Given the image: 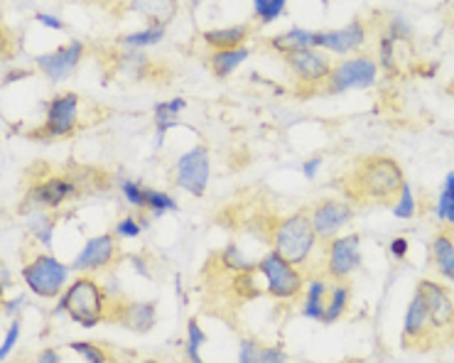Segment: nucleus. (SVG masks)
<instances>
[{
  "mask_svg": "<svg viewBox=\"0 0 454 363\" xmlns=\"http://www.w3.org/2000/svg\"><path fill=\"white\" fill-rule=\"evenodd\" d=\"M405 185V175L393 157L374 155L366 157L346 177V197L359 204H386L396 201L400 187Z\"/></svg>",
  "mask_w": 454,
  "mask_h": 363,
  "instance_id": "1",
  "label": "nucleus"
},
{
  "mask_svg": "<svg viewBox=\"0 0 454 363\" xmlns=\"http://www.w3.org/2000/svg\"><path fill=\"white\" fill-rule=\"evenodd\" d=\"M109 302H111L109 292L94 277L81 276L72 280L67 290L57 298L55 314L64 312L74 324L84 327V329H94L106 317Z\"/></svg>",
  "mask_w": 454,
  "mask_h": 363,
  "instance_id": "2",
  "label": "nucleus"
},
{
  "mask_svg": "<svg viewBox=\"0 0 454 363\" xmlns=\"http://www.w3.org/2000/svg\"><path fill=\"white\" fill-rule=\"evenodd\" d=\"M317 241L320 238L312 229L310 214H305V211H298L288 219H283L273 231V251H277L288 263L298 265V268L307 265L317 248Z\"/></svg>",
  "mask_w": 454,
  "mask_h": 363,
  "instance_id": "3",
  "label": "nucleus"
},
{
  "mask_svg": "<svg viewBox=\"0 0 454 363\" xmlns=\"http://www.w3.org/2000/svg\"><path fill=\"white\" fill-rule=\"evenodd\" d=\"M255 273L266 280V295L273 299H298L305 290V273L298 265L288 263L277 251H268L261 261Z\"/></svg>",
  "mask_w": 454,
  "mask_h": 363,
  "instance_id": "4",
  "label": "nucleus"
},
{
  "mask_svg": "<svg viewBox=\"0 0 454 363\" xmlns=\"http://www.w3.org/2000/svg\"><path fill=\"white\" fill-rule=\"evenodd\" d=\"M69 270L52 253H37L23 265V283L37 298L57 299L69 287Z\"/></svg>",
  "mask_w": 454,
  "mask_h": 363,
  "instance_id": "5",
  "label": "nucleus"
},
{
  "mask_svg": "<svg viewBox=\"0 0 454 363\" xmlns=\"http://www.w3.org/2000/svg\"><path fill=\"white\" fill-rule=\"evenodd\" d=\"M378 72H381V66H378L374 57H346L339 64H334L332 74H329L327 84H324V91L337 96V94H346V91H354V88L374 87Z\"/></svg>",
  "mask_w": 454,
  "mask_h": 363,
  "instance_id": "6",
  "label": "nucleus"
},
{
  "mask_svg": "<svg viewBox=\"0 0 454 363\" xmlns=\"http://www.w3.org/2000/svg\"><path fill=\"white\" fill-rule=\"evenodd\" d=\"M211 163L209 150L204 145H194L187 153H182L172 167V179L179 189H185L189 197H204L209 187Z\"/></svg>",
  "mask_w": 454,
  "mask_h": 363,
  "instance_id": "7",
  "label": "nucleus"
},
{
  "mask_svg": "<svg viewBox=\"0 0 454 363\" xmlns=\"http://www.w3.org/2000/svg\"><path fill=\"white\" fill-rule=\"evenodd\" d=\"M77 179L64 175H49L40 182H34L33 187L27 189V197H25V214L30 211H55L62 209L69 199L79 194Z\"/></svg>",
  "mask_w": 454,
  "mask_h": 363,
  "instance_id": "8",
  "label": "nucleus"
},
{
  "mask_svg": "<svg viewBox=\"0 0 454 363\" xmlns=\"http://www.w3.org/2000/svg\"><path fill=\"white\" fill-rule=\"evenodd\" d=\"M361 268V236L346 233L327 243L324 251V276L334 283H344Z\"/></svg>",
  "mask_w": 454,
  "mask_h": 363,
  "instance_id": "9",
  "label": "nucleus"
},
{
  "mask_svg": "<svg viewBox=\"0 0 454 363\" xmlns=\"http://www.w3.org/2000/svg\"><path fill=\"white\" fill-rule=\"evenodd\" d=\"M79 96L74 91H62L47 101L42 138H67L79 125Z\"/></svg>",
  "mask_w": 454,
  "mask_h": 363,
  "instance_id": "10",
  "label": "nucleus"
},
{
  "mask_svg": "<svg viewBox=\"0 0 454 363\" xmlns=\"http://www.w3.org/2000/svg\"><path fill=\"white\" fill-rule=\"evenodd\" d=\"M415 292L420 295L430 312L435 334H454V298L452 292L437 280H420Z\"/></svg>",
  "mask_w": 454,
  "mask_h": 363,
  "instance_id": "11",
  "label": "nucleus"
},
{
  "mask_svg": "<svg viewBox=\"0 0 454 363\" xmlns=\"http://www.w3.org/2000/svg\"><path fill=\"white\" fill-rule=\"evenodd\" d=\"M352 219H354V207L349 201H342V199H322L320 204L310 211L312 229L317 233V238L324 243L342 236Z\"/></svg>",
  "mask_w": 454,
  "mask_h": 363,
  "instance_id": "12",
  "label": "nucleus"
},
{
  "mask_svg": "<svg viewBox=\"0 0 454 363\" xmlns=\"http://www.w3.org/2000/svg\"><path fill=\"white\" fill-rule=\"evenodd\" d=\"M285 64L292 72V77L298 79L299 84H307V87H320L327 84V79L332 74V59L324 49L317 47H307V49H298V52H290L283 57Z\"/></svg>",
  "mask_w": 454,
  "mask_h": 363,
  "instance_id": "13",
  "label": "nucleus"
},
{
  "mask_svg": "<svg viewBox=\"0 0 454 363\" xmlns=\"http://www.w3.org/2000/svg\"><path fill=\"white\" fill-rule=\"evenodd\" d=\"M364 44L366 22L359 20V18L339 27V30H320V33H314V47L337 57L354 55Z\"/></svg>",
  "mask_w": 454,
  "mask_h": 363,
  "instance_id": "14",
  "label": "nucleus"
},
{
  "mask_svg": "<svg viewBox=\"0 0 454 363\" xmlns=\"http://www.w3.org/2000/svg\"><path fill=\"white\" fill-rule=\"evenodd\" d=\"M116 253H118V246H116V236L113 233L94 236V238L84 243V248L77 253L74 263H72V270H77L81 276L106 270L116 261Z\"/></svg>",
  "mask_w": 454,
  "mask_h": 363,
  "instance_id": "15",
  "label": "nucleus"
},
{
  "mask_svg": "<svg viewBox=\"0 0 454 363\" xmlns=\"http://www.w3.org/2000/svg\"><path fill=\"white\" fill-rule=\"evenodd\" d=\"M84 52H87V44L74 40V42L64 44V47H57L55 52L34 57V64L52 84H59L77 69L79 62L84 59Z\"/></svg>",
  "mask_w": 454,
  "mask_h": 363,
  "instance_id": "16",
  "label": "nucleus"
},
{
  "mask_svg": "<svg viewBox=\"0 0 454 363\" xmlns=\"http://www.w3.org/2000/svg\"><path fill=\"white\" fill-rule=\"evenodd\" d=\"M403 346L405 349H425V344L432 346V339L437 337L435 329H432L430 312L425 307L422 298L415 292L412 299L408 302V309H405V317H403Z\"/></svg>",
  "mask_w": 454,
  "mask_h": 363,
  "instance_id": "17",
  "label": "nucleus"
},
{
  "mask_svg": "<svg viewBox=\"0 0 454 363\" xmlns=\"http://www.w3.org/2000/svg\"><path fill=\"white\" fill-rule=\"evenodd\" d=\"M116 302V320L121 321L123 327H128L135 334H145L157 324V307L155 302H145V299H133V302H121V299H113Z\"/></svg>",
  "mask_w": 454,
  "mask_h": 363,
  "instance_id": "18",
  "label": "nucleus"
},
{
  "mask_svg": "<svg viewBox=\"0 0 454 363\" xmlns=\"http://www.w3.org/2000/svg\"><path fill=\"white\" fill-rule=\"evenodd\" d=\"M430 263L443 280L454 283V236L452 231H440L432 236Z\"/></svg>",
  "mask_w": 454,
  "mask_h": 363,
  "instance_id": "19",
  "label": "nucleus"
},
{
  "mask_svg": "<svg viewBox=\"0 0 454 363\" xmlns=\"http://www.w3.org/2000/svg\"><path fill=\"white\" fill-rule=\"evenodd\" d=\"M128 11L153 25H170L179 11L178 0H128Z\"/></svg>",
  "mask_w": 454,
  "mask_h": 363,
  "instance_id": "20",
  "label": "nucleus"
},
{
  "mask_svg": "<svg viewBox=\"0 0 454 363\" xmlns=\"http://www.w3.org/2000/svg\"><path fill=\"white\" fill-rule=\"evenodd\" d=\"M327 295H329V283L324 277H312L305 285V298H302V317L312 321H324V309H327Z\"/></svg>",
  "mask_w": 454,
  "mask_h": 363,
  "instance_id": "21",
  "label": "nucleus"
},
{
  "mask_svg": "<svg viewBox=\"0 0 454 363\" xmlns=\"http://www.w3.org/2000/svg\"><path fill=\"white\" fill-rule=\"evenodd\" d=\"M251 34L248 25H226V27H214L201 34V40L207 47H211V52L216 49H236V47H244L246 40Z\"/></svg>",
  "mask_w": 454,
  "mask_h": 363,
  "instance_id": "22",
  "label": "nucleus"
},
{
  "mask_svg": "<svg viewBox=\"0 0 454 363\" xmlns=\"http://www.w3.org/2000/svg\"><path fill=\"white\" fill-rule=\"evenodd\" d=\"M185 109H187V101L185 99L163 101V103H157L155 109H153V118H155V147H163L167 131L178 125L179 113Z\"/></svg>",
  "mask_w": 454,
  "mask_h": 363,
  "instance_id": "23",
  "label": "nucleus"
},
{
  "mask_svg": "<svg viewBox=\"0 0 454 363\" xmlns=\"http://www.w3.org/2000/svg\"><path fill=\"white\" fill-rule=\"evenodd\" d=\"M268 47L277 52V55H290V52H298V49H307L314 47V33L305 30V27H290L285 33L276 34L268 40Z\"/></svg>",
  "mask_w": 454,
  "mask_h": 363,
  "instance_id": "24",
  "label": "nucleus"
},
{
  "mask_svg": "<svg viewBox=\"0 0 454 363\" xmlns=\"http://www.w3.org/2000/svg\"><path fill=\"white\" fill-rule=\"evenodd\" d=\"M248 57H251V49L246 44L244 47H236V49H216L209 57V69L214 72V77L226 79L231 77L233 72L244 64Z\"/></svg>",
  "mask_w": 454,
  "mask_h": 363,
  "instance_id": "25",
  "label": "nucleus"
},
{
  "mask_svg": "<svg viewBox=\"0 0 454 363\" xmlns=\"http://www.w3.org/2000/svg\"><path fill=\"white\" fill-rule=\"evenodd\" d=\"M167 33V25H153V22H148V27L143 30H133V33L123 34L118 44H121L123 49H135V52H140L145 47H155V44L163 42V37Z\"/></svg>",
  "mask_w": 454,
  "mask_h": 363,
  "instance_id": "26",
  "label": "nucleus"
},
{
  "mask_svg": "<svg viewBox=\"0 0 454 363\" xmlns=\"http://www.w3.org/2000/svg\"><path fill=\"white\" fill-rule=\"evenodd\" d=\"M435 219L440 221L447 231H454V170L444 177L440 197L435 204Z\"/></svg>",
  "mask_w": 454,
  "mask_h": 363,
  "instance_id": "27",
  "label": "nucleus"
},
{
  "mask_svg": "<svg viewBox=\"0 0 454 363\" xmlns=\"http://www.w3.org/2000/svg\"><path fill=\"white\" fill-rule=\"evenodd\" d=\"M352 302V287L346 283H334L329 285V295H327V309H324V324H334L342 320L344 312L349 309Z\"/></svg>",
  "mask_w": 454,
  "mask_h": 363,
  "instance_id": "28",
  "label": "nucleus"
},
{
  "mask_svg": "<svg viewBox=\"0 0 454 363\" xmlns=\"http://www.w3.org/2000/svg\"><path fill=\"white\" fill-rule=\"evenodd\" d=\"M27 231L40 246L49 248L52 246V233H55V219L47 211H30L27 214Z\"/></svg>",
  "mask_w": 454,
  "mask_h": 363,
  "instance_id": "29",
  "label": "nucleus"
},
{
  "mask_svg": "<svg viewBox=\"0 0 454 363\" xmlns=\"http://www.w3.org/2000/svg\"><path fill=\"white\" fill-rule=\"evenodd\" d=\"M219 261H222L226 270H231L233 276L236 273H255V268H258V261L246 258L244 251L238 248V243H229L222 251V255H219Z\"/></svg>",
  "mask_w": 454,
  "mask_h": 363,
  "instance_id": "30",
  "label": "nucleus"
},
{
  "mask_svg": "<svg viewBox=\"0 0 454 363\" xmlns=\"http://www.w3.org/2000/svg\"><path fill=\"white\" fill-rule=\"evenodd\" d=\"M207 342V334L200 327L197 320L187 321V344H185V356H187V363H204L201 361V346Z\"/></svg>",
  "mask_w": 454,
  "mask_h": 363,
  "instance_id": "31",
  "label": "nucleus"
},
{
  "mask_svg": "<svg viewBox=\"0 0 454 363\" xmlns=\"http://www.w3.org/2000/svg\"><path fill=\"white\" fill-rule=\"evenodd\" d=\"M288 0H253V15L261 25H273L283 18Z\"/></svg>",
  "mask_w": 454,
  "mask_h": 363,
  "instance_id": "32",
  "label": "nucleus"
},
{
  "mask_svg": "<svg viewBox=\"0 0 454 363\" xmlns=\"http://www.w3.org/2000/svg\"><path fill=\"white\" fill-rule=\"evenodd\" d=\"M415 211H418V199L412 194L410 182H405V185L400 187L398 197H396V204H393V216H396V219L408 221L415 216Z\"/></svg>",
  "mask_w": 454,
  "mask_h": 363,
  "instance_id": "33",
  "label": "nucleus"
},
{
  "mask_svg": "<svg viewBox=\"0 0 454 363\" xmlns=\"http://www.w3.org/2000/svg\"><path fill=\"white\" fill-rule=\"evenodd\" d=\"M145 209L150 211L153 216H163V214H170V211H178L179 204L175 201V197H170L167 192H160V189H148V204Z\"/></svg>",
  "mask_w": 454,
  "mask_h": 363,
  "instance_id": "34",
  "label": "nucleus"
},
{
  "mask_svg": "<svg viewBox=\"0 0 454 363\" xmlns=\"http://www.w3.org/2000/svg\"><path fill=\"white\" fill-rule=\"evenodd\" d=\"M69 349L74 353H79V359H84L87 363H111L109 352H106L103 346H99V344L69 342Z\"/></svg>",
  "mask_w": 454,
  "mask_h": 363,
  "instance_id": "35",
  "label": "nucleus"
},
{
  "mask_svg": "<svg viewBox=\"0 0 454 363\" xmlns=\"http://www.w3.org/2000/svg\"><path fill=\"white\" fill-rule=\"evenodd\" d=\"M396 47L398 42L396 40H390L388 34H381V40H378V66L388 72V74H393L396 69H398V59H396Z\"/></svg>",
  "mask_w": 454,
  "mask_h": 363,
  "instance_id": "36",
  "label": "nucleus"
},
{
  "mask_svg": "<svg viewBox=\"0 0 454 363\" xmlns=\"http://www.w3.org/2000/svg\"><path fill=\"white\" fill-rule=\"evenodd\" d=\"M118 187H121L123 199H125L133 209H145V204H148V189H145L140 182H135V179H121Z\"/></svg>",
  "mask_w": 454,
  "mask_h": 363,
  "instance_id": "37",
  "label": "nucleus"
},
{
  "mask_svg": "<svg viewBox=\"0 0 454 363\" xmlns=\"http://www.w3.org/2000/svg\"><path fill=\"white\" fill-rule=\"evenodd\" d=\"M390 40H396V42H408L410 37H412V27H410V22L403 18V15H390L386 22V33Z\"/></svg>",
  "mask_w": 454,
  "mask_h": 363,
  "instance_id": "38",
  "label": "nucleus"
},
{
  "mask_svg": "<svg viewBox=\"0 0 454 363\" xmlns=\"http://www.w3.org/2000/svg\"><path fill=\"white\" fill-rule=\"evenodd\" d=\"M143 231V223H140L138 216H123V219L116 223V229H113V236H116V238H123V241H133V238H138Z\"/></svg>",
  "mask_w": 454,
  "mask_h": 363,
  "instance_id": "39",
  "label": "nucleus"
},
{
  "mask_svg": "<svg viewBox=\"0 0 454 363\" xmlns=\"http://www.w3.org/2000/svg\"><path fill=\"white\" fill-rule=\"evenodd\" d=\"M20 334H23V324H20V320H11L8 331H5V339H3V346H0V359H3V361L12 353L15 344L20 339Z\"/></svg>",
  "mask_w": 454,
  "mask_h": 363,
  "instance_id": "40",
  "label": "nucleus"
},
{
  "mask_svg": "<svg viewBox=\"0 0 454 363\" xmlns=\"http://www.w3.org/2000/svg\"><path fill=\"white\" fill-rule=\"evenodd\" d=\"M261 344L255 339H241L238 342V363H261Z\"/></svg>",
  "mask_w": 454,
  "mask_h": 363,
  "instance_id": "41",
  "label": "nucleus"
},
{
  "mask_svg": "<svg viewBox=\"0 0 454 363\" xmlns=\"http://www.w3.org/2000/svg\"><path fill=\"white\" fill-rule=\"evenodd\" d=\"M261 363H288V353L283 346H263L261 349Z\"/></svg>",
  "mask_w": 454,
  "mask_h": 363,
  "instance_id": "42",
  "label": "nucleus"
},
{
  "mask_svg": "<svg viewBox=\"0 0 454 363\" xmlns=\"http://www.w3.org/2000/svg\"><path fill=\"white\" fill-rule=\"evenodd\" d=\"M34 22L47 27V30H55V33H64V30H67L64 20H59L57 15H49V12H37V15H34Z\"/></svg>",
  "mask_w": 454,
  "mask_h": 363,
  "instance_id": "43",
  "label": "nucleus"
},
{
  "mask_svg": "<svg viewBox=\"0 0 454 363\" xmlns=\"http://www.w3.org/2000/svg\"><path fill=\"white\" fill-rule=\"evenodd\" d=\"M25 307H27V298H12L3 302V312H5V317H11V320H18V314H20Z\"/></svg>",
  "mask_w": 454,
  "mask_h": 363,
  "instance_id": "44",
  "label": "nucleus"
},
{
  "mask_svg": "<svg viewBox=\"0 0 454 363\" xmlns=\"http://www.w3.org/2000/svg\"><path fill=\"white\" fill-rule=\"evenodd\" d=\"M320 170H322L320 155H317V157H310V160H305V163H302V175H305V179H317Z\"/></svg>",
  "mask_w": 454,
  "mask_h": 363,
  "instance_id": "45",
  "label": "nucleus"
},
{
  "mask_svg": "<svg viewBox=\"0 0 454 363\" xmlns=\"http://www.w3.org/2000/svg\"><path fill=\"white\" fill-rule=\"evenodd\" d=\"M30 363H64V361H62V352L49 346V349H42V352L37 353Z\"/></svg>",
  "mask_w": 454,
  "mask_h": 363,
  "instance_id": "46",
  "label": "nucleus"
},
{
  "mask_svg": "<svg viewBox=\"0 0 454 363\" xmlns=\"http://www.w3.org/2000/svg\"><path fill=\"white\" fill-rule=\"evenodd\" d=\"M390 255H393L396 261H403V258L408 255V238H403V236L393 238V241H390Z\"/></svg>",
  "mask_w": 454,
  "mask_h": 363,
  "instance_id": "47",
  "label": "nucleus"
},
{
  "mask_svg": "<svg viewBox=\"0 0 454 363\" xmlns=\"http://www.w3.org/2000/svg\"><path fill=\"white\" fill-rule=\"evenodd\" d=\"M131 265H133L135 273H140V276L148 277V280L153 277L150 268H148V261H145V258H140V255H133V258H131Z\"/></svg>",
  "mask_w": 454,
  "mask_h": 363,
  "instance_id": "48",
  "label": "nucleus"
},
{
  "mask_svg": "<svg viewBox=\"0 0 454 363\" xmlns=\"http://www.w3.org/2000/svg\"><path fill=\"white\" fill-rule=\"evenodd\" d=\"M30 77V72L27 69H11L5 77H3V87H11V84H15L18 79H27Z\"/></svg>",
  "mask_w": 454,
  "mask_h": 363,
  "instance_id": "49",
  "label": "nucleus"
},
{
  "mask_svg": "<svg viewBox=\"0 0 454 363\" xmlns=\"http://www.w3.org/2000/svg\"><path fill=\"white\" fill-rule=\"evenodd\" d=\"M447 91H450V96H454V79H452V84H450V88H447Z\"/></svg>",
  "mask_w": 454,
  "mask_h": 363,
  "instance_id": "50",
  "label": "nucleus"
},
{
  "mask_svg": "<svg viewBox=\"0 0 454 363\" xmlns=\"http://www.w3.org/2000/svg\"><path fill=\"white\" fill-rule=\"evenodd\" d=\"M143 363H160V361H153V359H150V361H143Z\"/></svg>",
  "mask_w": 454,
  "mask_h": 363,
  "instance_id": "51",
  "label": "nucleus"
},
{
  "mask_svg": "<svg viewBox=\"0 0 454 363\" xmlns=\"http://www.w3.org/2000/svg\"><path fill=\"white\" fill-rule=\"evenodd\" d=\"M310 363H317V361H310Z\"/></svg>",
  "mask_w": 454,
  "mask_h": 363,
  "instance_id": "52",
  "label": "nucleus"
}]
</instances>
